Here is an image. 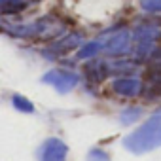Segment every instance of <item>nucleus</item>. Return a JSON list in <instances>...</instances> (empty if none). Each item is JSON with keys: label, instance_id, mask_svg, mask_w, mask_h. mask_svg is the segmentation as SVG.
Returning a JSON list of instances; mask_svg holds the SVG:
<instances>
[{"label": "nucleus", "instance_id": "nucleus-14", "mask_svg": "<svg viewBox=\"0 0 161 161\" xmlns=\"http://www.w3.org/2000/svg\"><path fill=\"white\" fill-rule=\"evenodd\" d=\"M146 12H161V0H142Z\"/></svg>", "mask_w": 161, "mask_h": 161}, {"label": "nucleus", "instance_id": "nucleus-2", "mask_svg": "<svg viewBox=\"0 0 161 161\" xmlns=\"http://www.w3.org/2000/svg\"><path fill=\"white\" fill-rule=\"evenodd\" d=\"M0 29L6 31L12 36H17V38H53V36H57L63 31L61 25L51 23L49 19H42V21L29 23V25L0 23Z\"/></svg>", "mask_w": 161, "mask_h": 161}, {"label": "nucleus", "instance_id": "nucleus-6", "mask_svg": "<svg viewBox=\"0 0 161 161\" xmlns=\"http://www.w3.org/2000/svg\"><path fill=\"white\" fill-rule=\"evenodd\" d=\"M112 89L114 93L121 95V97H136L142 93L144 86L140 80L136 78H129V76H123V78H116L112 82Z\"/></svg>", "mask_w": 161, "mask_h": 161}, {"label": "nucleus", "instance_id": "nucleus-1", "mask_svg": "<svg viewBox=\"0 0 161 161\" xmlns=\"http://www.w3.org/2000/svg\"><path fill=\"white\" fill-rule=\"evenodd\" d=\"M123 146L133 153H144L161 146V116L155 114L144 121L136 131L125 136Z\"/></svg>", "mask_w": 161, "mask_h": 161}, {"label": "nucleus", "instance_id": "nucleus-3", "mask_svg": "<svg viewBox=\"0 0 161 161\" xmlns=\"http://www.w3.org/2000/svg\"><path fill=\"white\" fill-rule=\"evenodd\" d=\"M42 82L53 86L59 93H68V91H72V89L76 87L78 76H76L74 72H70V70H61V68H57V70H49L47 74H44V76H42Z\"/></svg>", "mask_w": 161, "mask_h": 161}, {"label": "nucleus", "instance_id": "nucleus-10", "mask_svg": "<svg viewBox=\"0 0 161 161\" xmlns=\"http://www.w3.org/2000/svg\"><path fill=\"white\" fill-rule=\"evenodd\" d=\"M25 6V0H0V14H17Z\"/></svg>", "mask_w": 161, "mask_h": 161}, {"label": "nucleus", "instance_id": "nucleus-7", "mask_svg": "<svg viewBox=\"0 0 161 161\" xmlns=\"http://www.w3.org/2000/svg\"><path fill=\"white\" fill-rule=\"evenodd\" d=\"M129 42H131V40H129V34H127V32H119V34H116L114 38L103 42V51H104L106 55L119 57V55H123V53L129 51Z\"/></svg>", "mask_w": 161, "mask_h": 161}, {"label": "nucleus", "instance_id": "nucleus-13", "mask_svg": "<svg viewBox=\"0 0 161 161\" xmlns=\"http://www.w3.org/2000/svg\"><path fill=\"white\" fill-rule=\"evenodd\" d=\"M138 114H140L138 108H127V110H123L121 112V123L123 125H129V123L136 121L138 119Z\"/></svg>", "mask_w": 161, "mask_h": 161}, {"label": "nucleus", "instance_id": "nucleus-8", "mask_svg": "<svg viewBox=\"0 0 161 161\" xmlns=\"http://www.w3.org/2000/svg\"><path fill=\"white\" fill-rule=\"evenodd\" d=\"M80 44H82V40H80V36H78V34H70V36H66V38H63V40H59V42H55V44H51V47L47 49V53H55V55H63V53H66V51H70V49H74V47H78Z\"/></svg>", "mask_w": 161, "mask_h": 161}, {"label": "nucleus", "instance_id": "nucleus-4", "mask_svg": "<svg viewBox=\"0 0 161 161\" xmlns=\"http://www.w3.org/2000/svg\"><path fill=\"white\" fill-rule=\"evenodd\" d=\"M66 155H68V146L55 136L47 138L38 152L40 161H66Z\"/></svg>", "mask_w": 161, "mask_h": 161}, {"label": "nucleus", "instance_id": "nucleus-5", "mask_svg": "<svg viewBox=\"0 0 161 161\" xmlns=\"http://www.w3.org/2000/svg\"><path fill=\"white\" fill-rule=\"evenodd\" d=\"M155 38L157 31L153 27H140L136 31V61H146L152 57Z\"/></svg>", "mask_w": 161, "mask_h": 161}, {"label": "nucleus", "instance_id": "nucleus-9", "mask_svg": "<svg viewBox=\"0 0 161 161\" xmlns=\"http://www.w3.org/2000/svg\"><path fill=\"white\" fill-rule=\"evenodd\" d=\"M110 68L104 61H91L86 64V74L89 76V80H93V82H103V80L108 76Z\"/></svg>", "mask_w": 161, "mask_h": 161}, {"label": "nucleus", "instance_id": "nucleus-11", "mask_svg": "<svg viewBox=\"0 0 161 161\" xmlns=\"http://www.w3.org/2000/svg\"><path fill=\"white\" fill-rule=\"evenodd\" d=\"M99 51H103V40H93L91 44H86L78 53V59H89L95 57Z\"/></svg>", "mask_w": 161, "mask_h": 161}, {"label": "nucleus", "instance_id": "nucleus-12", "mask_svg": "<svg viewBox=\"0 0 161 161\" xmlns=\"http://www.w3.org/2000/svg\"><path fill=\"white\" fill-rule=\"evenodd\" d=\"M12 104L19 110V112H25V114H32L34 112V106H32V103L29 101V99H25L23 95H14V99H12Z\"/></svg>", "mask_w": 161, "mask_h": 161}, {"label": "nucleus", "instance_id": "nucleus-15", "mask_svg": "<svg viewBox=\"0 0 161 161\" xmlns=\"http://www.w3.org/2000/svg\"><path fill=\"white\" fill-rule=\"evenodd\" d=\"M89 161H108V155L101 150H91L89 152Z\"/></svg>", "mask_w": 161, "mask_h": 161}]
</instances>
